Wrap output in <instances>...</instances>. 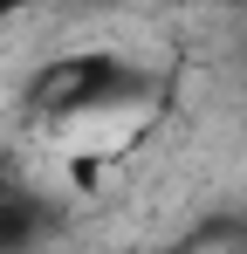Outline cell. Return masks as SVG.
<instances>
[{
	"mask_svg": "<svg viewBox=\"0 0 247 254\" xmlns=\"http://www.w3.org/2000/svg\"><path fill=\"white\" fill-rule=\"evenodd\" d=\"M144 96V69L130 55L110 48H76V55H55L28 76V110L55 130H89V124H117L130 117V103Z\"/></svg>",
	"mask_w": 247,
	"mask_h": 254,
	"instance_id": "1",
	"label": "cell"
},
{
	"mask_svg": "<svg viewBox=\"0 0 247 254\" xmlns=\"http://www.w3.org/2000/svg\"><path fill=\"white\" fill-rule=\"evenodd\" d=\"M55 234V213L28 199V192H7L0 199V248H28V241H48Z\"/></svg>",
	"mask_w": 247,
	"mask_h": 254,
	"instance_id": "2",
	"label": "cell"
},
{
	"mask_svg": "<svg viewBox=\"0 0 247 254\" xmlns=\"http://www.w3.org/2000/svg\"><path fill=\"white\" fill-rule=\"evenodd\" d=\"M41 0H0V28H7V21H21V14H35Z\"/></svg>",
	"mask_w": 247,
	"mask_h": 254,
	"instance_id": "3",
	"label": "cell"
}]
</instances>
